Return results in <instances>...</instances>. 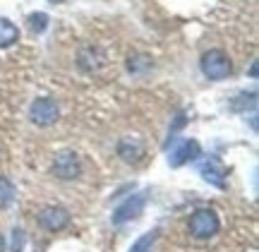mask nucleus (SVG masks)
I'll return each instance as SVG.
<instances>
[{
    "mask_svg": "<svg viewBox=\"0 0 259 252\" xmlns=\"http://www.w3.org/2000/svg\"><path fill=\"white\" fill-rule=\"evenodd\" d=\"M38 226L41 228H46L51 233H58V231H63L70 226V212L65 209V206H44L41 212H38Z\"/></svg>",
    "mask_w": 259,
    "mask_h": 252,
    "instance_id": "423d86ee",
    "label": "nucleus"
},
{
    "mask_svg": "<svg viewBox=\"0 0 259 252\" xmlns=\"http://www.w3.org/2000/svg\"><path fill=\"white\" fill-rule=\"evenodd\" d=\"M197 156H202V147L197 140H180L173 144V149L168 151V163L173 168H180L194 161Z\"/></svg>",
    "mask_w": 259,
    "mask_h": 252,
    "instance_id": "0eeeda50",
    "label": "nucleus"
},
{
    "mask_svg": "<svg viewBox=\"0 0 259 252\" xmlns=\"http://www.w3.org/2000/svg\"><path fill=\"white\" fill-rule=\"evenodd\" d=\"M156 238H158V228H154V231H147V233L139 235L137 240L132 243L130 252H151V247H154V243H156Z\"/></svg>",
    "mask_w": 259,
    "mask_h": 252,
    "instance_id": "9b49d317",
    "label": "nucleus"
},
{
    "mask_svg": "<svg viewBox=\"0 0 259 252\" xmlns=\"http://www.w3.org/2000/svg\"><path fill=\"white\" fill-rule=\"evenodd\" d=\"M51 171H53V176L58 180H74V178H79V173H82V163H79V156L74 151L65 149L56 154Z\"/></svg>",
    "mask_w": 259,
    "mask_h": 252,
    "instance_id": "20e7f679",
    "label": "nucleus"
},
{
    "mask_svg": "<svg viewBox=\"0 0 259 252\" xmlns=\"http://www.w3.org/2000/svg\"><path fill=\"white\" fill-rule=\"evenodd\" d=\"M15 199V185L10 178H3L0 176V209H8Z\"/></svg>",
    "mask_w": 259,
    "mask_h": 252,
    "instance_id": "f8f14e48",
    "label": "nucleus"
},
{
    "mask_svg": "<svg viewBox=\"0 0 259 252\" xmlns=\"http://www.w3.org/2000/svg\"><path fill=\"white\" fill-rule=\"evenodd\" d=\"M199 173L206 183H211L213 187H219V190H226V168L221 166V161L209 156V159H204L199 163Z\"/></svg>",
    "mask_w": 259,
    "mask_h": 252,
    "instance_id": "1a4fd4ad",
    "label": "nucleus"
},
{
    "mask_svg": "<svg viewBox=\"0 0 259 252\" xmlns=\"http://www.w3.org/2000/svg\"><path fill=\"white\" fill-rule=\"evenodd\" d=\"M144 206H147V195L144 192H137V195L127 197L125 202H122L115 212H113L111 221L115 226H122L127 224V221H132V219H137V216H142V212H144Z\"/></svg>",
    "mask_w": 259,
    "mask_h": 252,
    "instance_id": "39448f33",
    "label": "nucleus"
},
{
    "mask_svg": "<svg viewBox=\"0 0 259 252\" xmlns=\"http://www.w3.org/2000/svg\"><path fill=\"white\" fill-rule=\"evenodd\" d=\"M29 118L34 125L38 128H51V125H56L58 118H60V106H58L53 99H36V101L31 103V108H29Z\"/></svg>",
    "mask_w": 259,
    "mask_h": 252,
    "instance_id": "7ed1b4c3",
    "label": "nucleus"
},
{
    "mask_svg": "<svg viewBox=\"0 0 259 252\" xmlns=\"http://www.w3.org/2000/svg\"><path fill=\"white\" fill-rule=\"evenodd\" d=\"M118 156L125 163H139V161L147 156V144L137 135H127V137H122L118 142Z\"/></svg>",
    "mask_w": 259,
    "mask_h": 252,
    "instance_id": "6e6552de",
    "label": "nucleus"
},
{
    "mask_svg": "<svg viewBox=\"0 0 259 252\" xmlns=\"http://www.w3.org/2000/svg\"><path fill=\"white\" fill-rule=\"evenodd\" d=\"M199 67H202L204 77H209L213 82H221V79H228L233 72V63L228 53L221 51V48H211V51H206L199 60Z\"/></svg>",
    "mask_w": 259,
    "mask_h": 252,
    "instance_id": "f257e3e1",
    "label": "nucleus"
},
{
    "mask_svg": "<svg viewBox=\"0 0 259 252\" xmlns=\"http://www.w3.org/2000/svg\"><path fill=\"white\" fill-rule=\"evenodd\" d=\"M0 252H5V238L0 235Z\"/></svg>",
    "mask_w": 259,
    "mask_h": 252,
    "instance_id": "dca6fc26",
    "label": "nucleus"
},
{
    "mask_svg": "<svg viewBox=\"0 0 259 252\" xmlns=\"http://www.w3.org/2000/svg\"><path fill=\"white\" fill-rule=\"evenodd\" d=\"M19 41V29L8 17H0V48H10Z\"/></svg>",
    "mask_w": 259,
    "mask_h": 252,
    "instance_id": "9d476101",
    "label": "nucleus"
},
{
    "mask_svg": "<svg viewBox=\"0 0 259 252\" xmlns=\"http://www.w3.org/2000/svg\"><path fill=\"white\" fill-rule=\"evenodd\" d=\"M27 24L34 34H44V31L48 29V15L46 12H31V15L27 17Z\"/></svg>",
    "mask_w": 259,
    "mask_h": 252,
    "instance_id": "ddd939ff",
    "label": "nucleus"
},
{
    "mask_svg": "<svg viewBox=\"0 0 259 252\" xmlns=\"http://www.w3.org/2000/svg\"><path fill=\"white\" fill-rule=\"evenodd\" d=\"M24 245H27V235L22 228H15L12 231V245H10V252H24Z\"/></svg>",
    "mask_w": 259,
    "mask_h": 252,
    "instance_id": "4468645a",
    "label": "nucleus"
},
{
    "mask_svg": "<svg viewBox=\"0 0 259 252\" xmlns=\"http://www.w3.org/2000/svg\"><path fill=\"white\" fill-rule=\"evenodd\" d=\"M187 228H190V233H192L197 240H209V238H213V235L219 233L221 221H219V216H216L213 209H197V212H192V216H190Z\"/></svg>",
    "mask_w": 259,
    "mask_h": 252,
    "instance_id": "f03ea898",
    "label": "nucleus"
},
{
    "mask_svg": "<svg viewBox=\"0 0 259 252\" xmlns=\"http://www.w3.org/2000/svg\"><path fill=\"white\" fill-rule=\"evenodd\" d=\"M250 75H252V77H257V63H252V67H250Z\"/></svg>",
    "mask_w": 259,
    "mask_h": 252,
    "instance_id": "2eb2a0df",
    "label": "nucleus"
}]
</instances>
